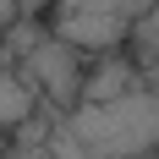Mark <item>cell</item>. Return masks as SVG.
Returning a JSON list of instances; mask_svg holds the SVG:
<instances>
[{
    "label": "cell",
    "instance_id": "obj_1",
    "mask_svg": "<svg viewBox=\"0 0 159 159\" xmlns=\"http://www.w3.org/2000/svg\"><path fill=\"white\" fill-rule=\"evenodd\" d=\"M66 126L82 137V148L93 159H143L159 148V93L132 88L104 104H77Z\"/></svg>",
    "mask_w": 159,
    "mask_h": 159
},
{
    "label": "cell",
    "instance_id": "obj_2",
    "mask_svg": "<svg viewBox=\"0 0 159 159\" xmlns=\"http://www.w3.org/2000/svg\"><path fill=\"white\" fill-rule=\"evenodd\" d=\"M16 71L49 99V104H61V110H77L82 104V77H88V61H82L77 44H66L61 33H44L39 44L16 61Z\"/></svg>",
    "mask_w": 159,
    "mask_h": 159
},
{
    "label": "cell",
    "instance_id": "obj_3",
    "mask_svg": "<svg viewBox=\"0 0 159 159\" xmlns=\"http://www.w3.org/2000/svg\"><path fill=\"white\" fill-rule=\"evenodd\" d=\"M132 88H137V66L121 49H104V55H93L88 77H82V104H104V99H121Z\"/></svg>",
    "mask_w": 159,
    "mask_h": 159
},
{
    "label": "cell",
    "instance_id": "obj_4",
    "mask_svg": "<svg viewBox=\"0 0 159 159\" xmlns=\"http://www.w3.org/2000/svg\"><path fill=\"white\" fill-rule=\"evenodd\" d=\"M33 104H39V88L22 71H0V132H16L22 121H33Z\"/></svg>",
    "mask_w": 159,
    "mask_h": 159
},
{
    "label": "cell",
    "instance_id": "obj_5",
    "mask_svg": "<svg viewBox=\"0 0 159 159\" xmlns=\"http://www.w3.org/2000/svg\"><path fill=\"white\" fill-rule=\"evenodd\" d=\"M61 11H104V16H121V22H143L148 11H154V0H55Z\"/></svg>",
    "mask_w": 159,
    "mask_h": 159
},
{
    "label": "cell",
    "instance_id": "obj_6",
    "mask_svg": "<svg viewBox=\"0 0 159 159\" xmlns=\"http://www.w3.org/2000/svg\"><path fill=\"white\" fill-rule=\"evenodd\" d=\"M44 159H93V154L82 148V137H77L71 126H61V132H55V148H49Z\"/></svg>",
    "mask_w": 159,
    "mask_h": 159
},
{
    "label": "cell",
    "instance_id": "obj_7",
    "mask_svg": "<svg viewBox=\"0 0 159 159\" xmlns=\"http://www.w3.org/2000/svg\"><path fill=\"white\" fill-rule=\"evenodd\" d=\"M16 16H22V6H16V0H0V39L11 33V22H16Z\"/></svg>",
    "mask_w": 159,
    "mask_h": 159
},
{
    "label": "cell",
    "instance_id": "obj_8",
    "mask_svg": "<svg viewBox=\"0 0 159 159\" xmlns=\"http://www.w3.org/2000/svg\"><path fill=\"white\" fill-rule=\"evenodd\" d=\"M154 82H159V77H154Z\"/></svg>",
    "mask_w": 159,
    "mask_h": 159
}]
</instances>
